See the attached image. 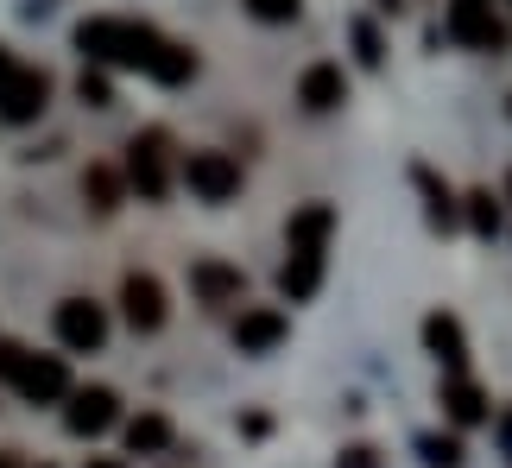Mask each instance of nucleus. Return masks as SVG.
I'll use <instances>...</instances> for the list:
<instances>
[{
  "mask_svg": "<svg viewBox=\"0 0 512 468\" xmlns=\"http://www.w3.org/2000/svg\"><path fill=\"white\" fill-rule=\"evenodd\" d=\"M298 102H304L310 114L342 108V102H348V76H342V64H310L304 83H298Z\"/></svg>",
  "mask_w": 512,
  "mask_h": 468,
  "instance_id": "nucleus-11",
  "label": "nucleus"
},
{
  "mask_svg": "<svg viewBox=\"0 0 512 468\" xmlns=\"http://www.w3.org/2000/svg\"><path fill=\"white\" fill-rule=\"evenodd\" d=\"M114 418H121V399H114L108 386H83V393H70V412H64L70 437H102Z\"/></svg>",
  "mask_w": 512,
  "mask_h": 468,
  "instance_id": "nucleus-7",
  "label": "nucleus"
},
{
  "mask_svg": "<svg viewBox=\"0 0 512 468\" xmlns=\"http://www.w3.org/2000/svg\"><path fill=\"white\" fill-rule=\"evenodd\" d=\"M443 412L456 418V424H481V418H487V393H481L475 380H462V374H456V380L443 386Z\"/></svg>",
  "mask_w": 512,
  "mask_h": 468,
  "instance_id": "nucleus-15",
  "label": "nucleus"
},
{
  "mask_svg": "<svg viewBox=\"0 0 512 468\" xmlns=\"http://www.w3.org/2000/svg\"><path fill=\"white\" fill-rule=\"evenodd\" d=\"M146 76H152V83H190V76H196V51H190V45H171V38H165L159 64H152Z\"/></svg>",
  "mask_w": 512,
  "mask_h": 468,
  "instance_id": "nucleus-18",
  "label": "nucleus"
},
{
  "mask_svg": "<svg viewBox=\"0 0 512 468\" xmlns=\"http://www.w3.org/2000/svg\"><path fill=\"white\" fill-rule=\"evenodd\" d=\"M165 443H171L165 412H140V418H127V450H133V456H159Z\"/></svg>",
  "mask_w": 512,
  "mask_h": 468,
  "instance_id": "nucleus-16",
  "label": "nucleus"
},
{
  "mask_svg": "<svg viewBox=\"0 0 512 468\" xmlns=\"http://www.w3.org/2000/svg\"><path fill=\"white\" fill-rule=\"evenodd\" d=\"M418 450H424L430 468H462V443H456V437H424Z\"/></svg>",
  "mask_w": 512,
  "mask_h": 468,
  "instance_id": "nucleus-22",
  "label": "nucleus"
},
{
  "mask_svg": "<svg viewBox=\"0 0 512 468\" xmlns=\"http://www.w3.org/2000/svg\"><path fill=\"white\" fill-rule=\"evenodd\" d=\"M13 76H19V64H13V51L0 45V95H7V83H13Z\"/></svg>",
  "mask_w": 512,
  "mask_h": 468,
  "instance_id": "nucleus-26",
  "label": "nucleus"
},
{
  "mask_svg": "<svg viewBox=\"0 0 512 468\" xmlns=\"http://www.w3.org/2000/svg\"><path fill=\"white\" fill-rule=\"evenodd\" d=\"M304 0H247V13L253 19H266V26H285V19H298Z\"/></svg>",
  "mask_w": 512,
  "mask_h": 468,
  "instance_id": "nucleus-23",
  "label": "nucleus"
},
{
  "mask_svg": "<svg viewBox=\"0 0 512 468\" xmlns=\"http://www.w3.org/2000/svg\"><path fill=\"white\" fill-rule=\"evenodd\" d=\"M83 197H89L95 209H114V203H121V178H114L108 165H89V171H83Z\"/></svg>",
  "mask_w": 512,
  "mask_h": 468,
  "instance_id": "nucleus-20",
  "label": "nucleus"
},
{
  "mask_svg": "<svg viewBox=\"0 0 512 468\" xmlns=\"http://www.w3.org/2000/svg\"><path fill=\"white\" fill-rule=\"evenodd\" d=\"M184 184L196 203H234L241 197V165L228 152H190L184 159Z\"/></svg>",
  "mask_w": 512,
  "mask_h": 468,
  "instance_id": "nucleus-4",
  "label": "nucleus"
},
{
  "mask_svg": "<svg viewBox=\"0 0 512 468\" xmlns=\"http://www.w3.org/2000/svg\"><path fill=\"white\" fill-rule=\"evenodd\" d=\"M449 7H468V13H475V7H494V0H449Z\"/></svg>",
  "mask_w": 512,
  "mask_h": 468,
  "instance_id": "nucleus-27",
  "label": "nucleus"
},
{
  "mask_svg": "<svg viewBox=\"0 0 512 468\" xmlns=\"http://www.w3.org/2000/svg\"><path fill=\"white\" fill-rule=\"evenodd\" d=\"M121 310H127V323L140 329V336L159 329L165 323V285L152 279V272H127V279H121Z\"/></svg>",
  "mask_w": 512,
  "mask_h": 468,
  "instance_id": "nucleus-8",
  "label": "nucleus"
},
{
  "mask_svg": "<svg viewBox=\"0 0 512 468\" xmlns=\"http://www.w3.org/2000/svg\"><path fill=\"white\" fill-rule=\"evenodd\" d=\"M89 468H121V462H108V456H95V462H89Z\"/></svg>",
  "mask_w": 512,
  "mask_h": 468,
  "instance_id": "nucleus-29",
  "label": "nucleus"
},
{
  "mask_svg": "<svg viewBox=\"0 0 512 468\" xmlns=\"http://www.w3.org/2000/svg\"><path fill=\"white\" fill-rule=\"evenodd\" d=\"M449 38H456V45H468V51H506L512 45V32L500 26V13L494 7H449Z\"/></svg>",
  "mask_w": 512,
  "mask_h": 468,
  "instance_id": "nucleus-6",
  "label": "nucleus"
},
{
  "mask_svg": "<svg viewBox=\"0 0 512 468\" xmlns=\"http://www.w3.org/2000/svg\"><path fill=\"white\" fill-rule=\"evenodd\" d=\"M424 348L437 355L449 374H462V361H468V342H462V323L449 317V310H437V317H424Z\"/></svg>",
  "mask_w": 512,
  "mask_h": 468,
  "instance_id": "nucleus-12",
  "label": "nucleus"
},
{
  "mask_svg": "<svg viewBox=\"0 0 512 468\" xmlns=\"http://www.w3.org/2000/svg\"><path fill=\"white\" fill-rule=\"evenodd\" d=\"M0 468H7V456H0Z\"/></svg>",
  "mask_w": 512,
  "mask_h": 468,
  "instance_id": "nucleus-31",
  "label": "nucleus"
},
{
  "mask_svg": "<svg viewBox=\"0 0 512 468\" xmlns=\"http://www.w3.org/2000/svg\"><path fill=\"white\" fill-rule=\"evenodd\" d=\"M127 184L140 190L146 203H159L171 190V133L165 127H146L140 140L127 146Z\"/></svg>",
  "mask_w": 512,
  "mask_h": 468,
  "instance_id": "nucleus-3",
  "label": "nucleus"
},
{
  "mask_svg": "<svg viewBox=\"0 0 512 468\" xmlns=\"http://www.w3.org/2000/svg\"><path fill=\"white\" fill-rule=\"evenodd\" d=\"M190 285H196V298H203V304H234V298H241V272L222 266V260L190 266Z\"/></svg>",
  "mask_w": 512,
  "mask_h": 468,
  "instance_id": "nucleus-14",
  "label": "nucleus"
},
{
  "mask_svg": "<svg viewBox=\"0 0 512 468\" xmlns=\"http://www.w3.org/2000/svg\"><path fill=\"white\" fill-rule=\"evenodd\" d=\"M76 95H83L89 108H108V102H114V89H108L102 70H83V76H76Z\"/></svg>",
  "mask_w": 512,
  "mask_h": 468,
  "instance_id": "nucleus-24",
  "label": "nucleus"
},
{
  "mask_svg": "<svg viewBox=\"0 0 512 468\" xmlns=\"http://www.w3.org/2000/svg\"><path fill=\"white\" fill-rule=\"evenodd\" d=\"M317 279H323V253H291L285 260V272H279V285H285V298H310L317 291Z\"/></svg>",
  "mask_w": 512,
  "mask_h": 468,
  "instance_id": "nucleus-17",
  "label": "nucleus"
},
{
  "mask_svg": "<svg viewBox=\"0 0 512 468\" xmlns=\"http://www.w3.org/2000/svg\"><path fill=\"white\" fill-rule=\"evenodd\" d=\"M411 178H418V190L430 197V222H437V228H449V222H456V203H449V190L437 184V171H430V165H418Z\"/></svg>",
  "mask_w": 512,
  "mask_h": 468,
  "instance_id": "nucleus-19",
  "label": "nucleus"
},
{
  "mask_svg": "<svg viewBox=\"0 0 512 468\" xmlns=\"http://www.w3.org/2000/svg\"><path fill=\"white\" fill-rule=\"evenodd\" d=\"M329 228H336V209H329V203H310V209H298V216H291L285 241H291V253H323Z\"/></svg>",
  "mask_w": 512,
  "mask_h": 468,
  "instance_id": "nucleus-13",
  "label": "nucleus"
},
{
  "mask_svg": "<svg viewBox=\"0 0 512 468\" xmlns=\"http://www.w3.org/2000/svg\"><path fill=\"white\" fill-rule=\"evenodd\" d=\"M0 380H7L19 399H32V405H51V399L70 393L64 355H32V348H19V342H0Z\"/></svg>",
  "mask_w": 512,
  "mask_h": 468,
  "instance_id": "nucleus-2",
  "label": "nucleus"
},
{
  "mask_svg": "<svg viewBox=\"0 0 512 468\" xmlns=\"http://www.w3.org/2000/svg\"><path fill=\"white\" fill-rule=\"evenodd\" d=\"M57 342L76 348V355H95L108 342V310L95 298H64L57 304Z\"/></svg>",
  "mask_w": 512,
  "mask_h": 468,
  "instance_id": "nucleus-5",
  "label": "nucleus"
},
{
  "mask_svg": "<svg viewBox=\"0 0 512 468\" xmlns=\"http://www.w3.org/2000/svg\"><path fill=\"white\" fill-rule=\"evenodd\" d=\"M234 342H241V355H266V348L285 342V317H279V310H266V304H253V310L234 317Z\"/></svg>",
  "mask_w": 512,
  "mask_h": 468,
  "instance_id": "nucleus-10",
  "label": "nucleus"
},
{
  "mask_svg": "<svg viewBox=\"0 0 512 468\" xmlns=\"http://www.w3.org/2000/svg\"><path fill=\"white\" fill-rule=\"evenodd\" d=\"M506 197H512V178H506Z\"/></svg>",
  "mask_w": 512,
  "mask_h": 468,
  "instance_id": "nucleus-30",
  "label": "nucleus"
},
{
  "mask_svg": "<svg viewBox=\"0 0 512 468\" xmlns=\"http://www.w3.org/2000/svg\"><path fill=\"white\" fill-rule=\"evenodd\" d=\"M373 7H386V13H399V7H405V0H373Z\"/></svg>",
  "mask_w": 512,
  "mask_h": 468,
  "instance_id": "nucleus-28",
  "label": "nucleus"
},
{
  "mask_svg": "<svg viewBox=\"0 0 512 468\" xmlns=\"http://www.w3.org/2000/svg\"><path fill=\"white\" fill-rule=\"evenodd\" d=\"M76 45L89 57H102V64H121V70H152L165 51V38L140 26V19H83L76 26Z\"/></svg>",
  "mask_w": 512,
  "mask_h": 468,
  "instance_id": "nucleus-1",
  "label": "nucleus"
},
{
  "mask_svg": "<svg viewBox=\"0 0 512 468\" xmlns=\"http://www.w3.org/2000/svg\"><path fill=\"white\" fill-rule=\"evenodd\" d=\"M468 228H475L481 241H494V234H500V203H494V190H475V197H468Z\"/></svg>",
  "mask_w": 512,
  "mask_h": 468,
  "instance_id": "nucleus-21",
  "label": "nucleus"
},
{
  "mask_svg": "<svg viewBox=\"0 0 512 468\" xmlns=\"http://www.w3.org/2000/svg\"><path fill=\"white\" fill-rule=\"evenodd\" d=\"M354 45H361V64H367V70H380V57H386V51H380V32H373L367 19L354 26Z\"/></svg>",
  "mask_w": 512,
  "mask_h": 468,
  "instance_id": "nucleus-25",
  "label": "nucleus"
},
{
  "mask_svg": "<svg viewBox=\"0 0 512 468\" xmlns=\"http://www.w3.org/2000/svg\"><path fill=\"white\" fill-rule=\"evenodd\" d=\"M45 95H51L45 70H19L7 83V95H0V121H38V114H45Z\"/></svg>",
  "mask_w": 512,
  "mask_h": 468,
  "instance_id": "nucleus-9",
  "label": "nucleus"
}]
</instances>
